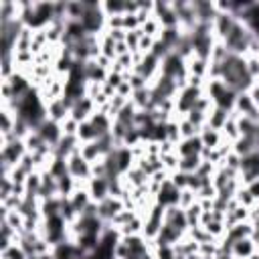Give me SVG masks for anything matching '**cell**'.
I'll list each match as a JSON object with an SVG mask.
<instances>
[{
    "instance_id": "cell-2",
    "label": "cell",
    "mask_w": 259,
    "mask_h": 259,
    "mask_svg": "<svg viewBox=\"0 0 259 259\" xmlns=\"http://www.w3.org/2000/svg\"><path fill=\"white\" fill-rule=\"evenodd\" d=\"M160 69H162V75H164V77H168V79H174V81L182 79V75H184L182 57H180L178 53H168V55L162 59Z\"/></svg>"
},
{
    "instance_id": "cell-5",
    "label": "cell",
    "mask_w": 259,
    "mask_h": 259,
    "mask_svg": "<svg viewBox=\"0 0 259 259\" xmlns=\"http://www.w3.org/2000/svg\"><path fill=\"white\" fill-rule=\"evenodd\" d=\"M180 188H176L172 184V180H164L160 184V190H158V204L168 208V206H178L180 202Z\"/></svg>"
},
{
    "instance_id": "cell-16",
    "label": "cell",
    "mask_w": 259,
    "mask_h": 259,
    "mask_svg": "<svg viewBox=\"0 0 259 259\" xmlns=\"http://www.w3.org/2000/svg\"><path fill=\"white\" fill-rule=\"evenodd\" d=\"M239 200H241V204H243V206H249L255 198H253V194H251L249 190H241V192H239Z\"/></svg>"
},
{
    "instance_id": "cell-8",
    "label": "cell",
    "mask_w": 259,
    "mask_h": 259,
    "mask_svg": "<svg viewBox=\"0 0 259 259\" xmlns=\"http://www.w3.org/2000/svg\"><path fill=\"white\" fill-rule=\"evenodd\" d=\"M36 132L40 134V138H42L51 148H55V146L61 142V138H63L61 123H57V121H53V119H45Z\"/></svg>"
},
{
    "instance_id": "cell-11",
    "label": "cell",
    "mask_w": 259,
    "mask_h": 259,
    "mask_svg": "<svg viewBox=\"0 0 259 259\" xmlns=\"http://www.w3.org/2000/svg\"><path fill=\"white\" fill-rule=\"evenodd\" d=\"M253 253H255V243L251 237L241 239L231 247V257H235V259H249Z\"/></svg>"
},
{
    "instance_id": "cell-4",
    "label": "cell",
    "mask_w": 259,
    "mask_h": 259,
    "mask_svg": "<svg viewBox=\"0 0 259 259\" xmlns=\"http://www.w3.org/2000/svg\"><path fill=\"white\" fill-rule=\"evenodd\" d=\"M67 168L73 178H91V164L81 156L79 150L67 158Z\"/></svg>"
},
{
    "instance_id": "cell-12",
    "label": "cell",
    "mask_w": 259,
    "mask_h": 259,
    "mask_svg": "<svg viewBox=\"0 0 259 259\" xmlns=\"http://www.w3.org/2000/svg\"><path fill=\"white\" fill-rule=\"evenodd\" d=\"M208 117V127H212V130H221V127H225V123L229 121V111H225V109H221V107H214V111L210 113V115H206Z\"/></svg>"
},
{
    "instance_id": "cell-1",
    "label": "cell",
    "mask_w": 259,
    "mask_h": 259,
    "mask_svg": "<svg viewBox=\"0 0 259 259\" xmlns=\"http://www.w3.org/2000/svg\"><path fill=\"white\" fill-rule=\"evenodd\" d=\"M208 95H210L208 99H212V101H214V105H217V107H221V109H225V111H231V109L235 107L237 93H235V91H231L229 87H225L219 79L210 81Z\"/></svg>"
},
{
    "instance_id": "cell-9",
    "label": "cell",
    "mask_w": 259,
    "mask_h": 259,
    "mask_svg": "<svg viewBox=\"0 0 259 259\" xmlns=\"http://www.w3.org/2000/svg\"><path fill=\"white\" fill-rule=\"evenodd\" d=\"M89 196H91V200L93 202H101V200H105L107 196H111L109 194V178H105V176H101V178H89Z\"/></svg>"
},
{
    "instance_id": "cell-7",
    "label": "cell",
    "mask_w": 259,
    "mask_h": 259,
    "mask_svg": "<svg viewBox=\"0 0 259 259\" xmlns=\"http://www.w3.org/2000/svg\"><path fill=\"white\" fill-rule=\"evenodd\" d=\"M164 206H160V204H156L152 210H150V214H148V219H146V225H144V233H146V237H150V239H156L158 237V233H160V229H162V225H164Z\"/></svg>"
},
{
    "instance_id": "cell-17",
    "label": "cell",
    "mask_w": 259,
    "mask_h": 259,
    "mask_svg": "<svg viewBox=\"0 0 259 259\" xmlns=\"http://www.w3.org/2000/svg\"><path fill=\"white\" fill-rule=\"evenodd\" d=\"M247 190L253 194V198H259V180H253V182L247 186Z\"/></svg>"
},
{
    "instance_id": "cell-14",
    "label": "cell",
    "mask_w": 259,
    "mask_h": 259,
    "mask_svg": "<svg viewBox=\"0 0 259 259\" xmlns=\"http://www.w3.org/2000/svg\"><path fill=\"white\" fill-rule=\"evenodd\" d=\"M200 138H202V144H204V148H210V150H214L217 146H219V132L217 130H212V127H204L202 132H200Z\"/></svg>"
},
{
    "instance_id": "cell-15",
    "label": "cell",
    "mask_w": 259,
    "mask_h": 259,
    "mask_svg": "<svg viewBox=\"0 0 259 259\" xmlns=\"http://www.w3.org/2000/svg\"><path fill=\"white\" fill-rule=\"evenodd\" d=\"M2 259H28V257H26V253L22 251L20 245H12L10 249H6V251L2 253Z\"/></svg>"
},
{
    "instance_id": "cell-6",
    "label": "cell",
    "mask_w": 259,
    "mask_h": 259,
    "mask_svg": "<svg viewBox=\"0 0 259 259\" xmlns=\"http://www.w3.org/2000/svg\"><path fill=\"white\" fill-rule=\"evenodd\" d=\"M198 99H200L198 87L188 85V87H184V89L180 91V95H178V99H176V109L182 111V113H188V111L194 109V105L198 103Z\"/></svg>"
},
{
    "instance_id": "cell-13",
    "label": "cell",
    "mask_w": 259,
    "mask_h": 259,
    "mask_svg": "<svg viewBox=\"0 0 259 259\" xmlns=\"http://www.w3.org/2000/svg\"><path fill=\"white\" fill-rule=\"evenodd\" d=\"M200 164H202L200 154H196V156H186V158H180L178 170H180V172H186V174H194Z\"/></svg>"
},
{
    "instance_id": "cell-10",
    "label": "cell",
    "mask_w": 259,
    "mask_h": 259,
    "mask_svg": "<svg viewBox=\"0 0 259 259\" xmlns=\"http://www.w3.org/2000/svg\"><path fill=\"white\" fill-rule=\"evenodd\" d=\"M202 148H204L202 138H200V134H196V136H192V138H184V140L180 142V146L176 148V154H180V158L196 156V154L202 152Z\"/></svg>"
},
{
    "instance_id": "cell-3",
    "label": "cell",
    "mask_w": 259,
    "mask_h": 259,
    "mask_svg": "<svg viewBox=\"0 0 259 259\" xmlns=\"http://www.w3.org/2000/svg\"><path fill=\"white\" fill-rule=\"evenodd\" d=\"M239 170H241L243 180L247 184H251L253 180H259V150L243 156L241 158V164H239Z\"/></svg>"
},
{
    "instance_id": "cell-18",
    "label": "cell",
    "mask_w": 259,
    "mask_h": 259,
    "mask_svg": "<svg viewBox=\"0 0 259 259\" xmlns=\"http://www.w3.org/2000/svg\"><path fill=\"white\" fill-rule=\"evenodd\" d=\"M214 259H233V257H231V255H227V253H219Z\"/></svg>"
}]
</instances>
